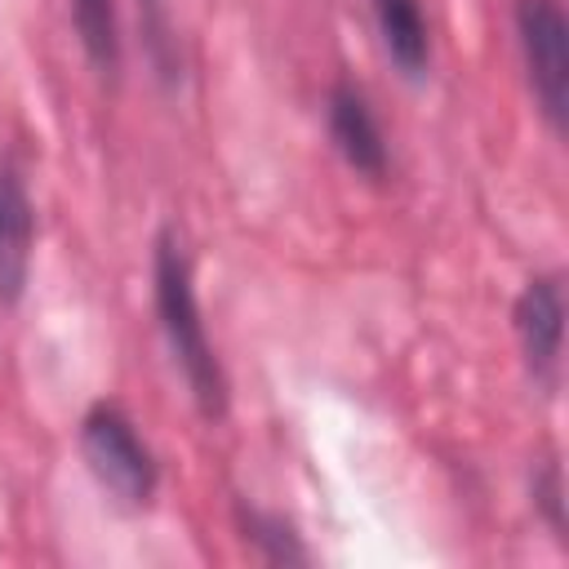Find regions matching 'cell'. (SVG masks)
<instances>
[{
  "label": "cell",
  "mask_w": 569,
  "mask_h": 569,
  "mask_svg": "<svg viewBox=\"0 0 569 569\" xmlns=\"http://www.w3.org/2000/svg\"><path fill=\"white\" fill-rule=\"evenodd\" d=\"M511 329L529 382L551 396L560 387V351H565V289L556 271H538L525 280L511 307Z\"/></svg>",
  "instance_id": "4"
},
{
  "label": "cell",
  "mask_w": 569,
  "mask_h": 569,
  "mask_svg": "<svg viewBox=\"0 0 569 569\" xmlns=\"http://www.w3.org/2000/svg\"><path fill=\"white\" fill-rule=\"evenodd\" d=\"M36 200L13 156H0V307H18L31 280Z\"/></svg>",
  "instance_id": "6"
},
{
  "label": "cell",
  "mask_w": 569,
  "mask_h": 569,
  "mask_svg": "<svg viewBox=\"0 0 569 569\" xmlns=\"http://www.w3.org/2000/svg\"><path fill=\"white\" fill-rule=\"evenodd\" d=\"M325 133L329 147L338 151V160L365 178V182H382L391 169V151H387V133L382 120L369 102V93L351 80H333L325 93Z\"/></svg>",
  "instance_id": "5"
},
{
  "label": "cell",
  "mask_w": 569,
  "mask_h": 569,
  "mask_svg": "<svg viewBox=\"0 0 569 569\" xmlns=\"http://www.w3.org/2000/svg\"><path fill=\"white\" fill-rule=\"evenodd\" d=\"M378 44L405 84H422L431 76V22L422 0H369Z\"/></svg>",
  "instance_id": "7"
},
{
  "label": "cell",
  "mask_w": 569,
  "mask_h": 569,
  "mask_svg": "<svg viewBox=\"0 0 569 569\" xmlns=\"http://www.w3.org/2000/svg\"><path fill=\"white\" fill-rule=\"evenodd\" d=\"M516 44L538 116L556 138L569 129V18L560 0H516L511 4Z\"/></svg>",
  "instance_id": "3"
},
{
  "label": "cell",
  "mask_w": 569,
  "mask_h": 569,
  "mask_svg": "<svg viewBox=\"0 0 569 569\" xmlns=\"http://www.w3.org/2000/svg\"><path fill=\"white\" fill-rule=\"evenodd\" d=\"M76 440H80V458H84L89 476L102 485V493H111L129 511H142L156 502L160 458L142 440L138 422L116 400H93L80 418Z\"/></svg>",
  "instance_id": "2"
},
{
  "label": "cell",
  "mask_w": 569,
  "mask_h": 569,
  "mask_svg": "<svg viewBox=\"0 0 569 569\" xmlns=\"http://www.w3.org/2000/svg\"><path fill=\"white\" fill-rule=\"evenodd\" d=\"M151 307H156L160 338L169 347L178 378L187 382L196 413L204 422H222L227 405H231V382H227V369L209 342L191 253H187L178 227H160L151 240Z\"/></svg>",
  "instance_id": "1"
},
{
  "label": "cell",
  "mask_w": 569,
  "mask_h": 569,
  "mask_svg": "<svg viewBox=\"0 0 569 569\" xmlns=\"http://www.w3.org/2000/svg\"><path fill=\"white\" fill-rule=\"evenodd\" d=\"M67 18H71L76 44H80L84 62L93 67V76L116 84L120 80V62H124L116 0H67Z\"/></svg>",
  "instance_id": "8"
},
{
  "label": "cell",
  "mask_w": 569,
  "mask_h": 569,
  "mask_svg": "<svg viewBox=\"0 0 569 569\" xmlns=\"http://www.w3.org/2000/svg\"><path fill=\"white\" fill-rule=\"evenodd\" d=\"M231 516H236L240 538L258 551V560H267V565H311V551H307V542H302V533L293 529L289 516L267 511L249 498H236Z\"/></svg>",
  "instance_id": "10"
},
{
  "label": "cell",
  "mask_w": 569,
  "mask_h": 569,
  "mask_svg": "<svg viewBox=\"0 0 569 569\" xmlns=\"http://www.w3.org/2000/svg\"><path fill=\"white\" fill-rule=\"evenodd\" d=\"M138 9V40H142V58L151 67V80L173 93L187 80V58H182V40H178V22L169 13V0H133Z\"/></svg>",
  "instance_id": "9"
},
{
  "label": "cell",
  "mask_w": 569,
  "mask_h": 569,
  "mask_svg": "<svg viewBox=\"0 0 569 569\" xmlns=\"http://www.w3.org/2000/svg\"><path fill=\"white\" fill-rule=\"evenodd\" d=\"M529 502L538 511V520L551 529V538L560 547H569V520H565V471L556 458H542L529 471Z\"/></svg>",
  "instance_id": "11"
}]
</instances>
